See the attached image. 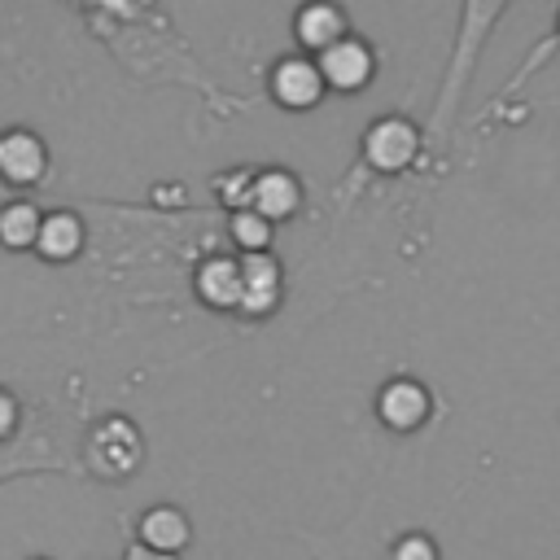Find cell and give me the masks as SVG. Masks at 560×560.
<instances>
[{
    "label": "cell",
    "mask_w": 560,
    "mask_h": 560,
    "mask_svg": "<svg viewBox=\"0 0 560 560\" xmlns=\"http://www.w3.org/2000/svg\"><path fill=\"white\" fill-rule=\"evenodd\" d=\"M429 411H433V398H429V389H424L420 381H411V376H394V381H385L381 394H376V416H381L385 429H394V433L420 429V424L429 420Z\"/></svg>",
    "instance_id": "8992f818"
},
{
    "label": "cell",
    "mask_w": 560,
    "mask_h": 560,
    "mask_svg": "<svg viewBox=\"0 0 560 560\" xmlns=\"http://www.w3.org/2000/svg\"><path fill=\"white\" fill-rule=\"evenodd\" d=\"M324 92H328V83H324L315 57L293 52V57H280L276 61V70H271V96L284 109H315Z\"/></svg>",
    "instance_id": "277c9868"
},
{
    "label": "cell",
    "mask_w": 560,
    "mask_h": 560,
    "mask_svg": "<svg viewBox=\"0 0 560 560\" xmlns=\"http://www.w3.org/2000/svg\"><path fill=\"white\" fill-rule=\"evenodd\" d=\"M271 228H276V223H267V219L254 214V210H236V214L228 219L232 245H236L241 254H267V245H271Z\"/></svg>",
    "instance_id": "5bb4252c"
},
{
    "label": "cell",
    "mask_w": 560,
    "mask_h": 560,
    "mask_svg": "<svg viewBox=\"0 0 560 560\" xmlns=\"http://www.w3.org/2000/svg\"><path fill=\"white\" fill-rule=\"evenodd\" d=\"M136 542L149 547V551H162V556H179L192 542V525H188V516L179 508L158 503L136 521Z\"/></svg>",
    "instance_id": "8fae6325"
},
{
    "label": "cell",
    "mask_w": 560,
    "mask_h": 560,
    "mask_svg": "<svg viewBox=\"0 0 560 560\" xmlns=\"http://www.w3.org/2000/svg\"><path fill=\"white\" fill-rule=\"evenodd\" d=\"M39 228H44L39 206H31V201H4L0 206V245L4 249H35Z\"/></svg>",
    "instance_id": "4fadbf2b"
},
{
    "label": "cell",
    "mask_w": 560,
    "mask_h": 560,
    "mask_svg": "<svg viewBox=\"0 0 560 560\" xmlns=\"http://www.w3.org/2000/svg\"><path fill=\"white\" fill-rule=\"evenodd\" d=\"M394 560H438V542L429 534H402L394 542Z\"/></svg>",
    "instance_id": "2e32d148"
},
{
    "label": "cell",
    "mask_w": 560,
    "mask_h": 560,
    "mask_svg": "<svg viewBox=\"0 0 560 560\" xmlns=\"http://www.w3.org/2000/svg\"><path fill=\"white\" fill-rule=\"evenodd\" d=\"M298 206H302V184H298V175H289L284 166L258 171V179H254V201H249L254 214H262L267 223H284V219L298 214Z\"/></svg>",
    "instance_id": "30bf717a"
},
{
    "label": "cell",
    "mask_w": 560,
    "mask_h": 560,
    "mask_svg": "<svg viewBox=\"0 0 560 560\" xmlns=\"http://www.w3.org/2000/svg\"><path fill=\"white\" fill-rule=\"evenodd\" d=\"M48 171V149L31 127L0 131V179L18 188H35Z\"/></svg>",
    "instance_id": "5b68a950"
},
{
    "label": "cell",
    "mask_w": 560,
    "mask_h": 560,
    "mask_svg": "<svg viewBox=\"0 0 560 560\" xmlns=\"http://www.w3.org/2000/svg\"><path fill=\"white\" fill-rule=\"evenodd\" d=\"M350 35V22H346V9L341 4H324V0H315V4H302L298 13H293V39L306 48V52H328L337 39H346Z\"/></svg>",
    "instance_id": "9c48e42d"
},
{
    "label": "cell",
    "mask_w": 560,
    "mask_h": 560,
    "mask_svg": "<svg viewBox=\"0 0 560 560\" xmlns=\"http://www.w3.org/2000/svg\"><path fill=\"white\" fill-rule=\"evenodd\" d=\"M315 61H319V74H324V83H328L332 92H359V88H368L372 74H376V57H372L368 39H359V35L337 39V44H332L328 52H319Z\"/></svg>",
    "instance_id": "3957f363"
},
{
    "label": "cell",
    "mask_w": 560,
    "mask_h": 560,
    "mask_svg": "<svg viewBox=\"0 0 560 560\" xmlns=\"http://www.w3.org/2000/svg\"><path fill=\"white\" fill-rule=\"evenodd\" d=\"M140 433L127 416H109L88 433V468L96 477H131L140 464Z\"/></svg>",
    "instance_id": "6da1fadb"
},
{
    "label": "cell",
    "mask_w": 560,
    "mask_h": 560,
    "mask_svg": "<svg viewBox=\"0 0 560 560\" xmlns=\"http://www.w3.org/2000/svg\"><path fill=\"white\" fill-rule=\"evenodd\" d=\"M35 560H48V556H35Z\"/></svg>",
    "instance_id": "ffe728a7"
},
{
    "label": "cell",
    "mask_w": 560,
    "mask_h": 560,
    "mask_svg": "<svg viewBox=\"0 0 560 560\" xmlns=\"http://www.w3.org/2000/svg\"><path fill=\"white\" fill-rule=\"evenodd\" d=\"M556 35H560V13H556Z\"/></svg>",
    "instance_id": "d6986e66"
},
{
    "label": "cell",
    "mask_w": 560,
    "mask_h": 560,
    "mask_svg": "<svg viewBox=\"0 0 560 560\" xmlns=\"http://www.w3.org/2000/svg\"><path fill=\"white\" fill-rule=\"evenodd\" d=\"M192 289L206 306L214 311H241V298H245V280H241V258H228V254H214L206 258L197 271H192Z\"/></svg>",
    "instance_id": "ba28073f"
},
{
    "label": "cell",
    "mask_w": 560,
    "mask_h": 560,
    "mask_svg": "<svg viewBox=\"0 0 560 560\" xmlns=\"http://www.w3.org/2000/svg\"><path fill=\"white\" fill-rule=\"evenodd\" d=\"M18 429V398L0 385V438H9Z\"/></svg>",
    "instance_id": "e0dca14e"
},
{
    "label": "cell",
    "mask_w": 560,
    "mask_h": 560,
    "mask_svg": "<svg viewBox=\"0 0 560 560\" xmlns=\"http://www.w3.org/2000/svg\"><path fill=\"white\" fill-rule=\"evenodd\" d=\"M241 280H245V298H241V311L236 315H271L280 306V262L276 254H241Z\"/></svg>",
    "instance_id": "52a82bcc"
},
{
    "label": "cell",
    "mask_w": 560,
    "mask_h": 560,
    "mask_svg": "<svg viewBox=\"0 0 560 560\" xmlns=\"http://www.w3.org/2000/svg\"><path fill=\"white\" fill-rule=\"evenodd\" d=\"M254 179H258V171H232L228 179H214V192H219V201L236 214V210H249V201H254Z\"/></svg>",
    "instance_id": "9a60e30c"
},
{
    "label": "cell",
    "mask_w": 560,
    "mask_h": 560,
    "mask_svg": "<svg viewBox=\"0 0 560 560\" xmlns=\"http://www.w3.org/2000/svg\"><path fill=\"white\" fill-rule=\"evenodd\" d=\"M79 249H83V219H79L74 210H52V214H44L35 254H39L44 262H70Z\"/></svg>",
    "instance_id": "7c38bea8"
},
{
    "label": "cell",
    "mask_w": 560,
    "mask_h": 560,
    "mask_svg": "<svg viewBox=\"0 0 560 560\" xmlns=\"http://www.w3.org/2000/svg\"><path fill=\"white\" fill-rule=\"evenodd\" d=\"M416 153H420V131H416V122H407V118H398V114L376 118V122L363 131V158H368V166H376V171H385V175L411 166Z\"/></svg>",
    "instance_id": "7a4b0ae2"
},
{
    "label": "cell",
    "mask_w": 560,
    "mask_h": 560,
    "mask_svg": "<svg viewBox=\"0 0 560 560\" xmlns=\"http://www.w3.org/2000/svg\"><path fill=\"white\" fill-rule=\"evenodd\" d=\"M122 560H179V556H162V551H149V547H140V542H131V547L122 551Z\"/></svg>",
    "instance_id": "ac0fdd59"
}]
</instances>
